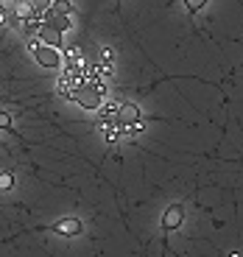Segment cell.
Returning a JSON list of instances; mask_svg holds the SVG:
<instances>
[{"mask_svg":"<svg viewBox=\"0 0 243 257\" xmlns=\"http://www.w3.org/2000/svg\"><path fill=\"white\" fill-rule=\"evenodd\" d=\"M70 101H76L84 109H101V103L106 101V84L98 76H84V81L73 90Z\"/></svg>","mask_w":243,"mask_h":257,"instance_id":"1","label":"cell"},{"mask_svg":"<svg viewBox=\"0 0 243 257\" xmlns=\"http://www.w3.org/2000/svg\"><path fill=\"white\" fill-rule=\"evenodd\" d=\"M28 48H31L34 59H37V64H42V67H48V70H53V67H59L62 64V53L56 51V48L45 45V42H39V37H28Z\"/></svg>","mask_w":243,"mask_h":257,"instance_id":"2","label":"cell"},{"mask_svg":"<svg viewBox=\"0 0 243 257\" xmlns=\"http://www.w3.org/2000/svg\"><path fill=\"white\" fill-rule=\"evenodd\" d=\"M182 221H185V210H182L179 204H171V207L165 210V215H162V229H165V232L179 229Z\"/></svg>","mask_w":243,"mask_h":257,"instance_id":"3","label":"cell"},{"mask_svg":"<svg viewBox=\"0 0 243 257\" xmlns=\"http://www.w3.org/2000/svg\"><path fill=\"white\" fill-rule=\"evenodd\" d=\"M84 224L78 218H62L56 226H53V232H59V235H64V238H73V235H81Z\"/></svg>","mask_w":243,"mask_h":257,"instance_id":"4","label":"cell"},{"mask_svg":"<svg viewBox=\"0 0 243 257\" xmlns=\"http://www.w3.org/2000/svg\"><path fill=\"white\" fill-rule=\"evenodd\" d=\"M39 42H45V45L62 51V31H56L53 26H42L39 28Z\"/></svg>","mask_w":243,"mask_h":257,"instance_id":"5","label":"cell"},{"mask_svg":"<svg viewBox=\"0 0 243 257\" xmlns=\"http://www.w3.org/2000/svg\"><path fill=\"white\" fill-rule=\"evenodd\" d=\"M117 120H120L123 126H129V123H140V109H137L135 103H120Z\"/></svg>","mask_w":243,"mask_h":257,"instance_id":"6","label":"cell"},{"mask_svg":"<svg viewBox=\"0 0 243 257\" xmlns=\"http://www.w3.org/2000/svg\"><path fill=\"white\" fill-rule=\"evenodd\" d=\"M14 14H17V20H26L34 14V3L31 0H17V9H14Z\"/></svg>","mask_w":243,"mask_h":257,"instance_id":"7","label":"cell"},{"mask_svg":"<svg viewBox=\"0 0 243 257\" xmlns=\"http://www.w3.org/2000/svg\"><path fill=\"white\" fill-rule=\"evenodd\" d=\"M12 187H14V176L3 171V174H0V190H12Z\"/></svg>","mask_w":243,"mask_h":257,"instance_id":"8","label":"cell"},{"mask_svg":"<svg viewBox=\"0 0 243 257\" xmlns=\"http://www.w3.org/2000/svg\"><path fill=\"white\" fill-rule=\"evenodd\" d=\"M31 3H34V12H37V14H45L48 9H51L53 0H31Z\"/></svg>","mask_w":243,"mask_h":257,"instance_id":"9","label":"cell"},{"mask_svg":"<svg viewBox=\"0 0 243 257\" xmlns=\"http://www.w3.org/2000/svg\"><path fill=\"white\" fill-rule=\"evenodd\" d=\"M0 128H3V132H12V115L0 112Z\"/></svg>","mask_w":243,"mask_h":257,"instance_id":"10","label":"cell"},{"mask_svg":"<svg viewBox=\"0 0 243 257\" xmlns=\"http://www.w3.org/2000/svg\"><path fill=\"white\" fill-rule=\"evenodd\" d=\"M207 0H185V6L190 9V12H198V9H204Z\"/></svg>","mask_w":243,"mask_h":257,"instance_id":"11","label":"cell"},{"mask_svg":"<svg viewBox=\"0 0 243 257\" xmlns=\"http://www.w3.org/2000/svg\"><path fill=\"white\" fill-rule=\"evenodd\" d=\"M17 9V0H0V12H14Z\"/></svg>","mask_w":243,"mask_h":257,"instance_id":"12","label":"cell"}]
</instances>
